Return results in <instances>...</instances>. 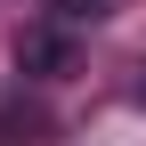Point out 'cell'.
I'll return each mask as SVG.
<instances>
[{
	"label": "cell",
	"instance_id": "cell-1",
	"mask_svg": "<svg viewBox=\"0 0 146 146\" xmlns=\"http://www.w3.org/2000/svg\"><path fill=\"white\" fill-rule=\"evenodd\" d=\"M65 65H73V33H65V25H25V33H16V73L57 81Z\"/></svg>",
	"mask_w": 146,
	"mask_h": 146
},
{
	"label": "cell",
	"instance_id": "cell-2",
	"mask_svg": "<svg viewBox=\"0 0 146 146\" xmlns=\"http://www.w3.org/2000/svg\"><path fill=\"white\" fill-rule=\"evenodd\" d=\"M138 106H146V73H138Z\"/></svg>",
	"mask_w": 146,
	"mask_h": 146
}]
</instances>
